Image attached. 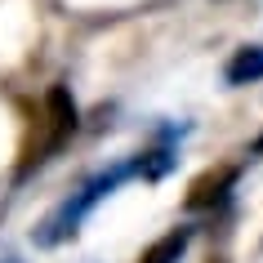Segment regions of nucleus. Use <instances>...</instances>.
Wrapping results in <instances>:
<instances>
[{"label": "nucleus", "mask_w": 263, "mask_h": 263, "mask_svg": "<svg viewBox=\"0 0 263 263\" xmlns=\"http://www.w3.org/2000/svg\"><path fill=\"white\" fill-rule=\"evenodd\" d=\"M125 179H134V161H121V165H111V170H103V174H94L89 183H81L67 201H58V205L41 219V228L31 232V241H36L41 250H54V246H63V241H71V236L81 232V223L94 214V205L103 201V196H111Z\"/></svg>", "instance_id": "obj_1"}, {"label": "nucleus", "mask_w": 263, "mask_h": 263, "mask_svg": "<svg viewBox=\"0 0 263 263\" xmlns=\"http://www.w3.org/2000/svg\"><path fill=\"white\" fill-rule=\"evenodd\" d=\"M76 125H81V107H76V98H71L67 85H54L49 94H45V121H41V139L31 143L27 152H23V165H18V179H27L31 170H41L49 156H58L63 147L71 143L76 134Z\"/></svg>", "instance_id": "obj_2"}, {"label": "nucleus", "mask_w": 263, "mask_h": 263, "mask_svg": "<svg viewBox=\"0 0 263 263\" xmlns=\"http://www.w3.org/2000/svg\"><path fill=\"white\" fill-rule=\"evenodd\" d=\"M236 179H241V170H236V165H214V170H205V174H196V179L187 183L183 210H187V214H201V210L223 205L228 192L236 187Z\"/></svg>", "instance_id": "obj_3"}, {"label": "nucleus", "mask_w": 263, "mask_h": 263, "mask_svg": "<svg viewBox=\"0 0 263 263\" xmlns=\"http://www.w3.org/2000/svg\"><path fill=\"white\" fill-rule=\"evenodd\" d=\"M223 81H228V85H254V81H263V45H241V49L228 58Z\"/></svg>", "instance_id": "obj_4"}, {"label": "nucleus", "mask_w": 263, "mask_h": 263, "mask_svg": "<svg viewBox=\"0 0 263 263\" xmlns=\"http://www.w3.org/2000/svg\"><path fill=\"white\" fill-rule=\"evenodd\" d=\"M187 241H192V228H174V232L156 236L152 246L143 250L139 263H179L183 254H187Z\"/></svg>", "instance_id": "obj_5"}, {"label": "nucleus", "mask_w": 263, "mask_h": 263, "mask_svg": "<svg viewBox=\"0 0 263 263\" xmlns=\"http://www.w3.org/2000/svg\"><path fill=\"white\" fill-rule=\"evenodd\" d=\"M250 152H263V134H259V139H254V147H250Z\"/></svg>", "instance_id": "obj_6"}, {"label": "nucleus", "mask_w": 263, "mask_h": 263, "mask_svg": "<svg viewBox=\"0 0 263 263\" xmlns=\"http://www.w3.org/2000/svg\"><path fill=\"white\" fill-rule=\"evenodd\" d=\"M0 263H18V259H14V254H9V259H0Z\"/></svg>", "instance_id": "obj_7"}]
</instances>
